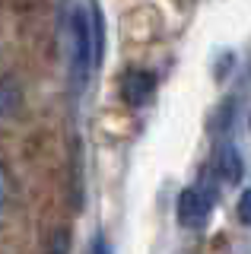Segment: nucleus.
<instances>
[{"instance_id": "obj_8", "label": "nucleus", "mask_w": 251, "mask_h": 254, "mask_svg": "<svg viewBox=\"0 0 251 254\" xmlns=\"http://www.w3.org/2000/svg\"><path fill=\"white\" fill-rule=\"evenodd\" d=\"M92 254H112V248H108V242L102 235H96V242H92Z\"/></svg>"}, {"instance_id": "obj_5", "label": "nucleus", "mask_w": 251, "mask_h": 254, "mask_svg": "<svg viewBox=\"0 0 251 254\" xmlns=\"http://www.w3.org/2000/svg\"><path fill=\"white\" fill-rule=\"evenodd\" d=\"M22 108V86L16 76H0V124L13 121Z\"/></svg>"}, {"instance_id": "obj_3", "label": "nucleus", "mask_w": 251, "mask_h": 254, "mask_svg": "<svg viewBox=\"0 0 251 254\" xmlns=\"http://www.w3.org/2000/svg\"><path fill=\"white\" fill-rule=\"evenodd\" d=\"M153 92H156V76L150 73V70H143V67L124 70V76H121V99L127 102L130 108H143L146 102L153 99Z\"/></svg>"}, {"instance_id": "obj_4", "label": "nucleus", "mask_w": 251, "mask_h": 254, "mask_svg": "<svg viewBox=\"0 0 251 254\" xmlns=\"http://www.w3.org/2000/svg\"><path fill=\"white\" fill-rule=\"evenodd\" d=\"M213 172H216L219 181H226V185H239V181H242L245 165H242V156H239V149H235L232 143H223V146L216 149Z\"/></svg>"}, {"instance_id": "obj_6", "label": "nucleus", "mask_w": 251, "mask_h": 254, "mask_svg": "<svg viewBox=\"0 0 251 254\" xmlns=\"http://www.w3.org/2000/svg\"><path fill=\"white\" fill-rule=\"evenodd\" d=\"M13 172H10V165L0 159V219L6 216V210H10V203H13Z\"/></svg>"}, {"instance_id": "obj_7", "label": "nucleus", "mask_w": 251, "mask_h": 254, "mask_svg": "<svg viewBox=\"0 0 251 254\" xmlns=\"http://www.w3.org/2000/svg\"><path fill=\"white\" fill-rule=\"evenodd\" d=\"M235 216H239L242 226H248V229H251V188H248V190H242L239 203H235Z\"/></svg>"}, {"instance_id": "obj_1", "label": "nucleus", "mask_w": 251, "mask_h": 254, "mask_svg": "<svg viewBox=\"0 0 251 254\" xmlns=\"http://www.w3.org/2000/svg\"><path fill=\"white\" fill-rule=\"evenodd\" d=\"M96 67V38H92V13L73 6L70 13V73L76 89H83L89 70Z\"/></svg>"}, {"instance_id": "obj_2", "label": "nucleus", "mask_w": 251, "mask_h": 254, "mask_svg": "<svg viewBox=\"0 0 251 254\" xmlns=\"http://www.w3.org/2000/svg\"><path fill=\"white\" fill-rule=\"evenodd\" d=\"M213 197H216V185L210 178H200L197 185H188L182 194H178V222L185 229H200L210 216V206H213Z\"/></svg>"}]
</instances>
